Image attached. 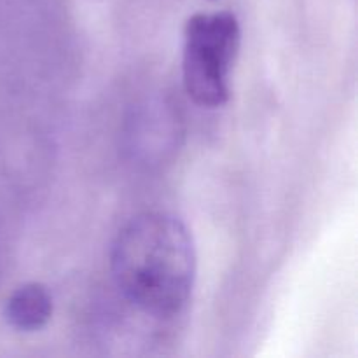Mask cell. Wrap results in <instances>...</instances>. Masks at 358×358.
I'll return each instance as SVG.
<instances>
[{
	"mask_svg": "<svg viewBox=\"0 0 358 358\" xmlns=\"http://www.w3.org/2000/svg\"><path fill=\"white\" fill-rule=\"evenodd\" d=\"M110 271L131 306L157 320L175 318L187 306L196 280L187 226L166 212L133 217L112 243Z\"/></svg>",
	"mask_w": 358,
	"mask_h": 358,
	"instance_id": "obj_1",
	"label": "cell"
},
{
	"mask_svg": "<svg viewBox=\"0 0 358 358\" xmlns=\"http://www.w3.org/2000/svg\"><path fill=\"white\" fill-rule=\"evenodd\" d=\"M241 42L238 17L229 10L198 13L184 31V87L199 107L217 108L231 94L229 76Z\"/></svg>",
	"mask_w": 358,
	"mask_h": 358,
	"instance_id": "obj_2",
	"label": "cell"
},
{
	"mask_svg": "<svg viewBox=\"0 0 358 358\" xmlns=\"http://www.w3.org/2000/svg\"><path fill=\"white\" fill-rule=\"evenodd\" d=\"M52 317V297L42 283H27L10 294L6 304V320L21 332H37Z\"/></svg>",
	"mask_w": 358,
	"mask_h": 358,
	"instance_id": "obj_3",
	"label": "cell"
}]
</instances>
